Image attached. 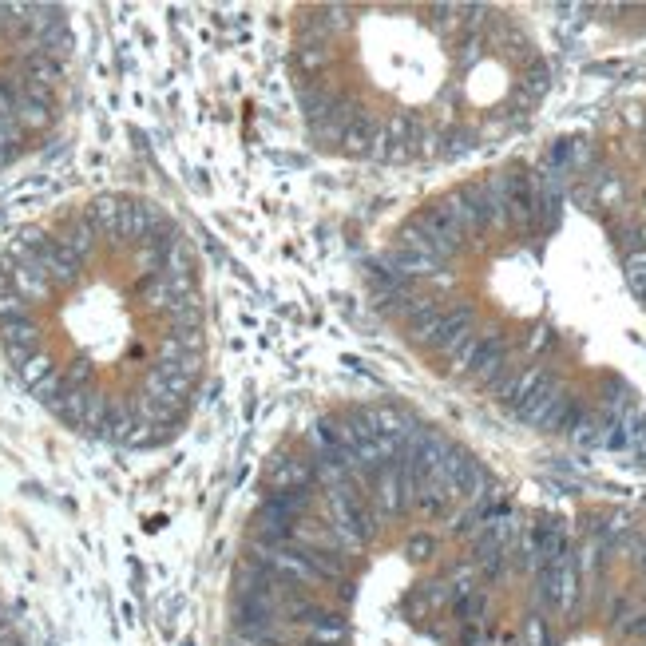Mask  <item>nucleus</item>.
<instances>
[{"instance_id":"f257e3e1","label":"nucleus","mask_w":646,"mask_h":646,"mask_svg":"<svg viewBox=\"0 0 646 646\" xmlns=\"http://www.w3.org/2000/svg\"><path fill=\"white\" fill-rule=\"evenodd\" d=\"M0 349L64 425L159 448L203 401L211 302L195 238L163 203L96 195L0 258Z\"/></svg>"},{"instance_id":"f03ea898","label":"nucleus","mask_w":646,"mask_h":646,"mask_svg":"<svg viewBox=\"0 0 646 646\" xmlns=\"http://www.w3.org/2000/svg\"><path fill=\"white\" fill-rule=\"evenodd\" d=\"M286 80L306 139L349 163L460 159L547 92L532 36L484 4H298Z\"/></svg>"}]
</instances>
